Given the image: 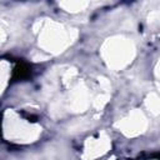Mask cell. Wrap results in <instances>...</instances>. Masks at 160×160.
Returning a JSON list of instances; mask_svg holds the SVG:
<instances>
[{
	"label": "cell",
	"instance_id": "6da1fadb",
	"mask_svg": "<svg viewBox=\"0 0 160 160\" xmlns=\"http://www.w3.org/2000/svg\"><path fill=\"white\" fill-rule=\"evenodd\" d=\"M31 76V68L25 64V62H20L15 66L14 72H12V81H20V80H25Z\"/></svg>",
	"mask_w": 160,
	"mask_h": 160
}]
</instances>
